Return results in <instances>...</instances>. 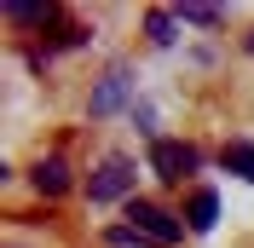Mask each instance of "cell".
<instances>
[{
    "instance_id": "obj_1",
    "label": "cell",
    "mask_w": 254,
    "mask_h": 248,
    "mask_svg": "<svg viewBox=\"0 0 254 248\" xmlns=\"http://www.w3.org/2000/svg\"><path fill=\"white\" fill-rule=\"evenodd\" d=\"M133 179H139V173H133L127 156H104L93 168V179H87V196L93 202H122V196H133Z\"/></svg>"
},
{
    "instance_id": "obj_2",
    "label": "cell",
    "mask_w": 254,
    "mask_h": 248,
    "mask_svg": "<svg viewBox=\"0 0 254 248\" xmlns=\"http://www.w3.org/2000/svg\"><path fill=\"white\" fill-rule=\"evenodd\" d=\"M127 219H133V231L150 237V243H179V231H185V225H179L168 208H156V202H139V196L127 202Z\"/></svg>"
},
{
    "instance_id": "obj_3",
    "label": "cell",
    "mask_w": 254,
    "mask_h": 248,
    "mask_svg": "<svg viewBox=\"0 0 254 248\" xmlns=\"http://www.w3.org/2000/svg\"><path fill=\"white\" fill-rule=\"evenodd\" d=\"M150 173L168 179V185H179L185 173H196V150L190 144H174V139H156L150 144Z\"/></svg>"
},
{
    "instance_id": "obj_4",
    "label": "cell",
    "mask_w": 254,
    "mask_h": 248,
    "mask_svg": "<svg viewBox=\"0 0 254 248\" xmlns=\"http://www.w3.org/2000/svg\"><path fill=\"white\" fill-rule=\"evenodd\" d=\"M127 98H133V69H127V63H110L104 81L93 87V116H116Z\"/></svg>"
},
{
    "instance_id": "obj_5",
    "label": "cell",
    "mask_w": 254,
    "mask_h": 248,
    "mask_svg": "<svg viewBox=\"0 0 254 248\" xmlns=\"http://www.w3.org/2000/svg\"><path fill=\"white\" fill-rule=\"evenodd\" d=\"M185 225L196 237H208L214 225H220V196L214 190H190V208H185Z\"/></svg>"
},
{
    "instance_id": "obj_6",
    "label": "cell",
    "mask_w": 254,
    "mask_h": 248,
    "mask_svg": "<svg viewBox=\"0 0 254 248\" xmlns=\"http://www.w3.org/2000/svg\"><path fill=\"white\" fill-rule=\"evenodd\" d=\"M35 190H41V196H64V190H69V162H64V156H41V162H35Z\"/></svg>"
},
{
    "instance_id": "obj_7",
    "label": "cell",
    "mask_w": 254,
    "mask_h": 248,
    "mask_svg": "<svg viewBox=\"0 0 254 248\" xmlns=\"http://www.w3.org/2000/svg\"><path fill=\"white\" fill-rule=\"evenodd\" d=\"M220 162H225V173H237V179H249V185H254V144H225V156H220Z\"/></svg>"
},
{
    "instance_id": "obj_8",
    "label": "cell",
    "mask_w": 254,
    "mask_h": 248,
    "mask_svg": "<svg viewBox=\"0 0 254 248\" xmlns=\"http://www.w3.org/2000/svg\"><path fill=\"white\" fill-rule=\"evenodd\" d=\"M0 12H6V17H17V23H47V17H52V6H41V0H6Z\"/></svg>"
},
{
    "instance_id": "obj_9",
    "label": "cell",
    "mask_w": 254,
    "mask_h": 248,
    "mask_svg": "<svg viewBox=\"0 0 254 248\" xmlns=\"http://www.w3.org/2000/svg\"><path fill=\"white\" fill-rule=\"evenodd\" d=\"M144 35H150L156 47H174V12H162V6H156V12L144 17Z\"/></svg>"
},
{
    "instance_id": "obj_10",
    "label": "cell",
    "mask_w": 254,
    "mask_h": 248,
    "mask_svg": "<svg viewBox=\"0 0 254 248\" xmlns=\"http://www.w3.org/2000/svg\"><path fill=\"white\" fill-rule=\"evenodd\" d=\"M104 248H150V237H139L133 225H110L104 231Z\"/></svg>"
},
{
    "instance_id": "obj_11",
    "label": "cell",
    "mask_w": 254,
    "mask_h": 248,
    "mask_svg": "<svg viewBox=\"0 0 254 248\" xmlns=\"http://www.w3.org/2000/svg\"><path fill=\"white\" fill-rule=\"evenodd\" d=\"M179 17H185V23H208V29H214V23H220V6H179Z\"/></svg>"
},
{
    "instance_id": "obj_12",
    "label": "cell",
    "mask_w": 254,
    "mask_h": 248,
    "mask_svg": "<svg viewBox=\"0 0 254 248\" xmlns=\"http://www.w3.org/2000/svg\"><path fill=\"white\" fill-rule=\"evenodd\" d=\"M249 47H254V41H249Z\"/></svg>"
}]
</instances>
